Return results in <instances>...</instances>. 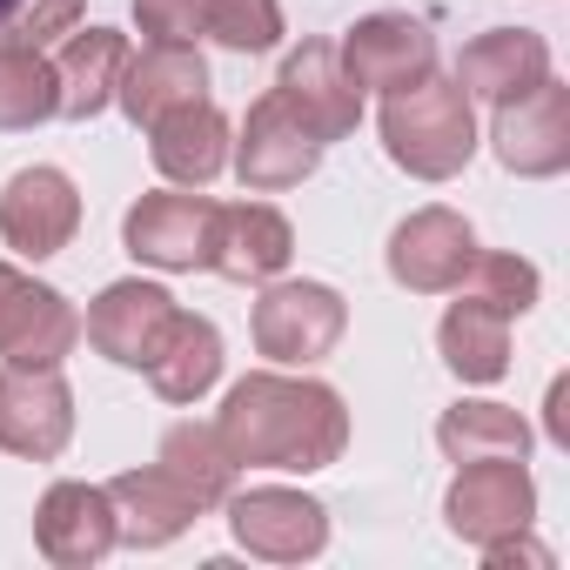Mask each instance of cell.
<instances>
[{"instance_id": "6da1fadb", "label": "cell", "mask_w": 570, "mask_h": 570, "mask_svg": "<svg viewBox=\"0 0 570 570\" xmlns=\"http://www.w3.org/2000/svg\"><path fill=\"white\" fill-rule=\"evenodd\" d=\"M215 436L235 456V470H296V476H309V470H330L343 456L350 410L316 376L255 370L222 396Z\"/></svg>"}, {"instance_id": "7a4b0ae2", "label": "cell", "mask_w": 570, "mask_h": 570, "mask_svg": "<svg viewBox=\"0 0 570 570\" xmlns=\"http://www.w3.org/2000/svg\"><path fill=\"white\" fill-rule=\"evenodd\" d=\"M383 148L416 181H450L476 155V108L456 88V75H423L416 88L383 95Z\"/></svg>"}, {"instance_id": "3957f363", "label": "cell", "mask_w": 570, "mask_h": 570, "mask_svg": "<svg viewBox=\"0 0 570 570\" xmlns=\"http://www.w3.org/2000/svg\"><path fill=\"white\" fill-rule=\"evenodd\" d=\"M350 330V303L330 289V282H268L262 303H255V350L268 363H323Z\"/></svg>"}, {"instance_id": "277c9868", "label": "cell", "mask_w": 570, "mask_h": 570, "mask_svg": "<svg viewBox=\"0 0 570 570\" xmlns=\"http://www.w3.org/2000/svg\"><path fill=\"white\" fill-rule=\"evenodd\" d=\"M228 510V537L248 550V557H268V563H309L330 550V510L303 490H282V483H255V490H228L222 497Z\"/></svg>"}, {"instance_id": "5b68a950", "label": "cell", "mask_w": 570, "mask_h": 570, "mask_svg": "<svg viewBox=\"0 0 570 570\" xmlns=\"http://www.w3.org/2000/svg\"><path fill=\"white\" fill-rule=\"evenodd\" d=\"M81 343V309L35 282L28 268L0 262V363H21V370H61Z\"/></svg>"}, {"instance_id": "8992f818", "label": "cell", "mask_w": 570, "mask_h": 570, "mask_svg": "<svg viewBox=\"0 0 570 570\" xmlns=\"http://www.w3.org/2000/svg\"><path fill=\"white\" fill-rule=\"evenodd\" d=\"M443 523L456 543L483 550L497 537H517L537 523V483L523 456H490V463H456V483L443 497Z\"/></svg>"}, {"instance_id": "52a82bcc", "label": "cell", "mask_w": 570, "mask_h": 570, "mask_svg": "<svg viewBox=\"0 0 570 570\" xmlns=\"http://www.w3.org/2000/svg\"><path fill=\"white\" fill-rule=\"evenodd\" d=\"M215 222H222V202L208 195H141L128 215H121V248L148 268H168V275H195L215 262Z\"/></svg>"}, {"instance_id": "ba28073f", "label": "cell", "mask_w": 570, "mask_h": 570, "mask_svg": "<svg viewBox=\"0 0 570 570\" xmlns=\"http://www.w3.org/2000/svg\"><path fill=\"white\" fill-rule=\"evenodd\" d=\"M323 161V141L289 115V101H282L275 88L248 108L242 135H228V168L242 175V188L255 195H282V188H303Z\"/></svg>"}, {"instance_id": "9c48e42d", "label": "cell", "mask_w": 570, "mask_h": 570, "mask_svg": "<svg viewBox=\"0 0 570 570\" xmlns=\"http://www.w3.org/2000/svg\"><path fill=\"white\" fill-rule=\"evenodd\" d=\"M490 148L510 175L523 181H550L570 168V88L550 75L537 81L530 95L517 101H497V121H490Z\"/></svg>"}, {"instance_id": "30bf717a", "label": "cell", "mask_w": 570, "mask_h": 570, "mask_svg": "<svg viewBox=\"0 0 570 570\" xmlns=\"http://www.w3.org/2000/svg\"><path fill=\"white\" fill-rule=\"evenodd\" d=\"M75 443V390L61 370H0V450L21 463H55Z\"/></svg>"}, {"instance_id": "8fae6325", "label": "cell", "mask_w": 570, "mask_h": 570, "mask_svg": "<svg viewBox=\"0 0 570 570\" xmlns=\"http://www.w3.org/2000/svg\"><path fill=\"white\" fill-rule=\"evenodd\" d=\"M75 228H81V188L61 168L41 161V168L8 175V188H0V242L14 255L48 262L75 242Z\"/></svg>"}, {"instance_id": "7c38bea8", "label": "cell", "mask_w": 570, "mask_h": 570, "mask_svg": "<svg viewBox=\"0 0 570 570\" xmlns=\"http://www.w3.org/2000/svg\"><path fill=\"white\" fill-rule=\"evenodd\" d=\"M476 255V228L456 208H416L390 235V282L410 296H450Z\"/></svg>"}, {"instance_id": "4fadbf2b", "label": "cell", "mask_w": 570, "mask_h": 570, "mask_svg": "<svg viewBox=\"0 0 570 570\" xmlns=\"http://www.w3.org/2000/svg\"><path fill=\"white\" fill-rule=\"evenodd\" d=\"M175 316H181V303L161 289V282H108V289L88 303V323H81V330H88V343H95L108 363L148 370L155 350L168 343Z\"/></svg>"}, {"instance_id": "5bb4252c", "label": "cell", "mask_w": 570, "mask_h": 570, "mask_svg": "<svg viewBox=\"0 0 570 570\" xmlns=\"http://www.w3.org/2000/svg\"><path fill=\"white\" fill-rule=\"evenodd\" d=\"M275 95L289 101V115H296L323 148L343 141V135H356V121H363V88L343 75L336 41H303L289 61H282Z\"/></svg>"}, {"instance_id": "9a60e30c", "label": "cell", "mask_w": 570, "mask_h": 570, "mask_svg": "<svg viewBox=\"0 0 570 570\" xmlns=\"http://www.w3.org/2000/svg\"><path fill=\"white\" fill-rule=\"evenodd\" d=\"M336 55H343V75L376 95H396V88H416L423 75H436V41L416 14H363L336 41Z\"/></svg>"}, {"instance_id": "2e32d148", "label": "cell", "mask_w": 570, "mask_h": 570, "mask_svg": "<svg viewBox=\"0 0 570 570\" xmlns=\"http://www.w3.org/2000/svg\"><path fill=\"white\" fill-rule=\"evenodd\" d=\"M35 543L55 570H88L101 563L121 537H115V503H108V483H55L41 503H35Z\"/></svg>"}, {"instance_id": "e0dca14e", "label": "cell", "mask_w": 570, "mask_h": 570, "mask_svg": "<svg viewBox=\"0 0 570 570\" xmlns=\"http://www.w3.org/2000/svg\"><path fill=\"white\" fill-rule=\"evenodd\" d=\"M537 81H550V41L530 35V28H490L476 35L463 55H456V88L470 101H517L530 95Z\"/></svg>"}, {"instance_id": "ac0fdd59", "label": "cell", "mask_w": 570, "mask_h": 570, "mask_svg": "<svg viewBox=\"0 0 570 570\" xmlns=\"http://www.w3.org/2000/svg\"><path fill=\"white\" fill-rule=\"evenodd\" d=\"M108 503H115V537H121L128 550H161V543H175V537L202 517V503H195L161 463L121 470V476L108 483Z\"/></svg>"}, {"instance_id": "d6986e66", "label": "cell", "mask_w": 570, "mask_h": 570, "mask_svg": "<svg viewBox=\"0 0 570 570\" xmlns=\"http://www.w3.org/2000/svg\"><path fill=\"white\" fill-rule=\"evenodd\" d=\"M128 68V35L115 28H75L55 55V115L61 121H95Z\"/></svg>"}, {"instance_id": "ffe728a7", "label": "cell", "mask_w": 570, "mask_h": 570, "mask_svg": "<svg viewBox=\"0 0 570 570\" xmlns=\"http://www.w3.org/2000/svg\"><path fill=\"white\" fill-rule=\"evenodd\" d=\"M202 95H208V61L195 48H161V41H148L141 55H128L121 88H115V101H121V115L135 128H155L161 115H175V108H188Z\"/></svg>"}, {"instance_id": "44dd1931", "label": "cell", "mask_w": 570, "mask_h": 570, "mask_svg": "<svg viewBox=\"0 0 570 570\" xmlns=\"http://www.w3.org/2000/svg\"><path fill=\"white\" fill-rule=\"evenodd\" d=\"M296 255V228L282 208L268 202H228L222 222H215V262L228 282H275Z\"/></svg>"}, {"instance_id": "7402d4cb", "label": "cell", "mask_w": 570, "mask_h": 570, "mask_svg": "<svg viewBox=\"0 0 570 570\" xmlns=\"http://www.w3.org/2000/svg\"><path fill=\"white\" fill-rule=\"evenodd\" d=\"M148 155L175 188H208L228 168V115L202 95V101H188L148 128Z\"/></svg>"}, {"instance_id": "603a6c76", "label": "cell", "mask_w": 570, "mask_h": 570, "mask_svg": "<svg viewBox=\"0 0 570 570\" xmlns=\"http://www.w3.org/2000/svg\"><path fill=\"white\" fill-rule=\"evenodd\" d=\"M215 376H222V330L208 316H188L181 309L175 330H168V343L148 363V383H155L161 403H202L215 390Z\"/></svg>"}, {"instance_id": "cb8c5ba5", "label": "cell", "mask_w": 570, "mask_h": 570, "mask_svg": "<svg viewBox=\"0 0 570 570\" xmlns=\"http://www.w3.org/2000/svg\"><path fill=\"white\" fill-rule=\"evenodd\" d=\"M436 350H443L456 383H497L510 370V316H497L490 303L463 296V303H450V316L436 330Z\"/></svg>"}, {"instance_id": "d4e9b609", "label": "cell", "mask_w": 570, "mask_h": 570, "mask_svg": "<svg viewBox=\"0 0 570 570\" xmlns=\"http://www.w3.org/2000/svg\"><path fill=\"white\" fill-rule=\"evenodd\" d=\"M436 450L450 463H490V456H530V423L510 403H456L436 423Z\"/></svg>"}, {"instance_id": "484cf974", "label": "cell", "mask_w": 570, "mask_h": 570, "mask_svg": "<svg viewBox=\"0 0 570 570\" xmlns=\"http://www.w3.org/2000/svg\"><path fill=\"white\" fill-rule=\"evenodd\" d=\"M202 510H215L228 490H235V456L222 450V436H215V423H175L168 436H161V456H155Z\"/></svg>"}, {"instance_id": "4316f807", "label": "cell", "mask_w": 570, "mask_h": 570, "mask_svg": "<svg viewBox=\"0 0 570 570\" xmlns=\"http://www.w3.org/2000/svg\"><path fill=\"white\" fill-rule=\"evenodd\" d=\"M55 121V61L0 41V135Z\"/></svg>"}, {"instance_id": "83f0119b", "label": "cell", "mask_w": 570, "mask_h": 570, "mask_svg": "<svg viewBox=\"0 0 570 570\" xmlns=\"http://www.w3.org/2000/svg\"><path fill=\"white\" fill-rule=\"evenodd\" d=\"M456 289L476 296V303H490L497 316H530L537 296H543V275H537V262H523V255H483V248H476Z\"/></svg>"}, {"instance_id": "f1b7e54d", "label": "cell", "mask_w": 570, "mask_h": 570, "mask_svg": "<svg viewBox=\"0 0 570 570\" xmlns=\"http://www.w3.org/2000/svg\"><path fill=\"white\" fill-rule=\"evenodd\" d=\"M202 35L228 55H268L282 41V0H202Z\"/></svg>"}, {"instance_id": "f546056e", "label": "cell", "mask_w": 570, "mask_h": 570, "mask_svg": "<svg viewBox=\"0 0 570 570\" xmlns=\"http://www.w3.org/2000/svg\"><path fill=\"white\" fill-rule=\"evenodd\" d=\"M88 14V0H14L8 14H0V41L8 48H48V41H68Z\"/></svg>"}, {"instance_id": "4dcf8cb0", "label": "cell", "mask_w": 570, "mask_h": 570, "mask_svg": "<svg viewBox=\"0 0 570 570\" xmlns=\"http://www.w3.org/2000/svg\"><path fill=\"white\" fill-rule=\"evenodd\" d=\"M135 21L161 48H195V35H202V0H135Z\"/></svg>"}, {"instance_id": "1f68e13d", "label": "cell", "mask_w": 570, "mask_h": 570, "mask_svg": "<svg viewBox=\"0 0 570 570\" xmlns=\"http://www.w3.org/2000/svg\"><path fill=\"white\" fill-rule=\"evenodd\" d=\"M563 403H570V376H557V383H550V403H543V436H550L557 450L570 443V416H563Z\"/></svg>"}, {"instance_id": "d6a6232c", "label": "cell", "mask_w": 570, "mask_h": 570, "mask_svg": "<svg viewBox=\"0 0 570 570\" xmlns=\"http://www.w3.org/2000/svg\"><path fill=\"white\" fill-rule=\"evenodd\" d=\"M8 8H14V0H0V14H8Z\"/></svg>"}]
</instances>
